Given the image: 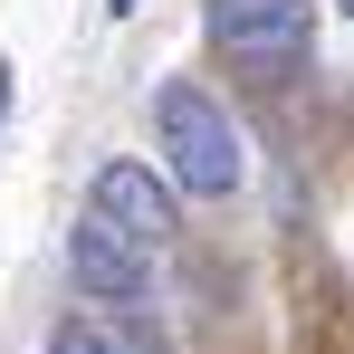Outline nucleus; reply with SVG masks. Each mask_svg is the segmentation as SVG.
I'll return each instance as SVG.
<instances>
[{
	"label": "nucleus",
	"mask_w": 354,
	"mask_h": 354,
	"mask_svg": "<svg viewBox=\"0 0 354 354\" xmlns=\"http://www.w3.org/2000/svg\"><path fill=\"white\" fill-rule=\"evenodd\" d=\"M96 221H115L134 249H163L173 239V192L144 173V163H106L96 173Z\"/></svg>",
	"instance_id": "nucleus-4"
},
{
	"label": "nucleus",
	"mask_w": 354,
	"mask_h": 354,
	"mask_svg": "<svg viewBox=\"0 0 354 354\" xmlns=\"http://www.w3.org/2000/svg\"><path fill=\"white\" fill-rule=\"evenodd\" d=\"M106 10H134V0H106Z\"/></svg>",
	"instance_id": "nucleus-7"
},
{
	"label": "nucleus",
	"mask_w": 354,
	"mask_h": 354,
	"mask_svg": "<svg viewBox=\"0 0 354 354\" xmlns=\"http://www.w3.org/2000/svg\"><path fill=\"white\" fill-rule=\"evenodd\" d=\"M67 278H77L86 297H106V306H134V297L153 288L144 249H134V239H124L115 221H96V211H86V221L67 230Z\"/></svg>",
	"instance_id": "nucleus-2"
},
{
	"label": "nucleus",
	"mask_w": 354,
	"mask_h": 354,
	"mask_svg": "<svg viewBox=\"0 0 354 354\" xmlns=\"http://www.w3.org/2000/svg\"><path fill=\"white\" fill-rule=\"evenodd\" d=\"M0 115H10V58H0Z\"/></svg>",
	"instance_id": "nucleus-6"
},
{
	"label": "nucleus",
	"mask_w": 354,
	"mask_h": 354,
	"mask_svg": "<svg viewBox=\"0 0 354 354\" xmlns=\"http://www.w3.org/2000/svg\"><path fill=\"white\" fill-rule=\"evenodd\" d=\"M48 354H163V335H153L144 316L106 306V316H67L58 335H48Z\"/></svg>",
	"instance_id": "nucleus-5"
},
{
	"label": "nucleus",
	"mask_w": 354,
	"mask_h": 354,
	"mask_svg": "<svg viewBox=\"0 0 354 354\" xmlns=\"http://www.w3.org/2000/svg\"><path fill=\"white\" fill-rule=\"evenodd\" d=\"M211 39L230 58H259V67H288L306 48V0H211Z\"/></svg>",
	"instance_id": "nucleus-3"
},
{
	"label": "nucleus",
	"mask_w": 354,
	"mask_h": 354,
	"mask_svg": "<svg viewBox=\"0 0 354 354\" xmlns=\"http://www.w3.org/2000/svg\"><path fill=\"white\" fill-rule=\"evenodd\" d=\"M345 10H354V0H345Z\"/></svg>",
	"instance_id": "nucleus-8"
},
{
	"label": "nucleus",
	"mask_w": 354,
	"mask_h": 354,
	"mask_svg": "<svg viewBox=\"0 0 354 354\" xmlns=\"http://www.w3.org/2000/svg\"><path fill=\"white\" fill-rule=\"evenodd\" d=\"M153 124H163V153H173V182H182V192H201V201L239 192L249 144H239L230 106H211L201 86H163V96H153Z\"/></svg>",
	"instance_id": "nucleus-1"
}]
</instances>
